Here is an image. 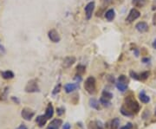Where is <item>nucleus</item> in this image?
I'll return each mask as SVG.
<instances>
[{
	"label": "nucleus",
	"mask_w": 156,
	"mask_h": 129,
	"mask_svg": "<svg viewBox=\"0 0 156 129\" xmlns=\"http://www.w3.org/2000/svg\"><path fill=\"white\" fill-rule=\"evenodd\" d=\"M84 89L90 95H93V94L95 93V90H96V81H95V77L88 76L86 79L85 83H84Z\"/></svg>",
	"instance_id": "f257e3e1"
},
{
	"label": "nucleus",
	"mask_w": 156,
	"mask_h": 129,
	"mask_svg": "<svg viewBox=\"0 0 156 129\" xmlns=\"http://www.w3.org/2000/svg\"><path fill=\"white\" fill-rule=\"evenodd\" d=\"M125 104L127 106V109L129 110L132 114H137L140 111L139 103L132 97H127L125 99Z\"/></svg>",
	"instance_id": "f03ea898"
},
{
	"label": "nucleus",
	"mask_w": 156,
	"mask_h": 129,
	"mask_svg": "<svg viewBox=\"0 0 156 129\" xmlns=\"http://www.w3.org/2000/svg\"><path fill=\"white\" fill-rule=\"evenodd\" d=\"M25 91L27 93H36L39 92L40 89L38 88V84L36 80H30L28 81L27 85L25 86Z\"/></svg>",
	"instance_id": "7ed1b4c3"
},
{
	"label": "nucleus",
	"mask_w": 156,
	"mask_h": 129,
	"mask_svg": "<svg viewBox=\"0 0 156 129\" xmlns=\"http://www.w3.org/2000/svg\"><path fill=\"white\" fill-rule=\"evenodd\" d=\"M140 17V12L137 9L133 8V9H131V11H129L128 16L127 18H126V21H127L128 23H132V22H134V20H136L137 18H139Z\"/></svg>",
	"instance_id": "20e7f679"
},
{
	"label": "nucleus",
	"mask_w": 156,
	"mask_h": 129,
	"mask_svg": "<svg viewBox=\"0 0 156 129\" xmlns=\"http://www.w3.org/2000/svg\"><path fill=\"white\" fill-rule=\"evenodd\" d=\"M21 115H22V117H23L24 120L30 121V120H31V119L34 117L35 113H34V111H32L31 109H30V108H24V109L22 110Z\"/></svg>",
	"instance_id": "39448f33"
},
{
	"label": "nucleus",
	"mask_w": 156,
	"mask_h": 129,
	"mask_svg": "<svg viewBox=\"0 0 156 129\" xmlns=\"http://www.w3.org/2000/svg\"><path fill=\"white\" fill-rule=\"evenodd\" d=\"M48 36L49 38V40L53 42H59L60 40H61V37H60V35L59 33L56 30H50L49 32H48Z\"/></svg>",
	"instance_id": "423d86ee"
},
{
	"label": "nucleus",
	"mask_w": 156,
	"mask_h": 129,
	"mask_svg": "<svg viewBox=\"0 0 156 129\" xmlns=\"http://www.w3.org/2000/svg\"><path fill=\"white\" fill-rule=\"evenodd\" d=\"M95 10V2H89L84 8V11H85V14H86V17L88 20H89L91 17H92V14H93V11Z\"/></svg>",
	"instance_id": "0eeeda50"
},
{
	"label": "nucleus",
	"mask_w": 156,
	"mask_h": 129,
	"mask_svg": "<svg viewBox=\"0 0 156 129\" xmlns=\"http://www.w3.org/2000/svg\"><path fill=\"white\" fill-rule=\"evenodd\" d=\"M76 57L75 56H67L64 58L63 62V67L65 69H69L70 68L75 62H76Z\"/></svg>",
	"instance_id": "6e6552de"
},
{
	"label": "nucleus",
	"mask_w": 156,
	"mask_h": 129,
	"mask_svg": "<svg viewBox=\"0 0 156 129\" xmlns=\"http://www.w3.org/2000/svg\"><path fill=\"white\" fill-rule=\"evenodd\" d=\"M78 88H79L78 82H76V83H68V84H66V85L64 86L65 92L68 93V94L74 92V91L76 90Z\"/></svg>",
	"instance_id": "1a4fd4ad"
},
{
	"label": "nucleus",
	"mask_w": 156,
	"mask_h": 129,
	"mask_svg": "<svg viewBox=\"0 0 156 129\" xmlns=\"http://www.w3.org/2000/svg\"><path fill=\"white\" fill-rule=\"evenodd\" d=\"M135 29L140 33H145L148 30V24L145 22H139L138 24H136Z\"/></svg>",
	"instance_id": "9d476101"
},
{
	"label": "nucleus",
	"mask_w": 156,
	"mask_h": 129,
	"mask_svg": "<svg viewBox=\"0 0 156 129\" xmlns=\"http://www.w3.org/2000/svg\"><path fill=\"white\" fill-rule=\"evenodd\" d=\"M53 114H54V108L51 103H49V105L46 108V111H45V117L47 119H50L53 117Z\"/></svg>",
	"instance_id": "9b49d317"
},
{
	"label": "nucleus",
	"mask_w": 156,
	"mask_h": 129,
	"mask_svg": "<svg viewBox=\"0 0 156 129\" xmlns=\"http://www.w3.org/2000/svg\"><path fill=\"white\" fill-rule=\"evenodd\" d=\"M47 120H48V119L45 117V115H39V116H37V117H36V122L37 123L38 126L43 127V126L46 124Z\"/></svg>",
	"instance_id": "f8f14e48"
},
{
	"label": "nucleus",
	"mask_w": 156,
	"mask_h": 129,
	"mask_svg": "<svg viewBox=\"0 0 156 129\" xmlns=\"http://www.w3.org/2000/svg\"><path fill=\"white\" fill-rule=\"evenodd\" d=\"M115 17V10L114 9H109L106 11L105 13V17L108 21H112Z\"/></svg>",
	"instance_id": "ddd939ff"
},
{
	"label": "nucleus",
	"mask_w": 156,
	"mask_h": 129,
	"mask_svg": "<svg viewBox=\"0 0 156 129\" xmlns=\"http://www.w3.org/2000/svg\"><path fill=\"white\" fill-rule=\"evenodd\" d=\"M1 75L4 79L5 80H11L12 78H14V73L11 70H6L1 73Z\"/></svg>",
	"instance_id": "4468645a"
},
{
	"label": "nucleus",
	"mask_w": 156,
	"mask_h": 129,
	"mask_svg": "<svg viewBox=\"0 0 156 129\" xmlns=\"http://www.w3.org/2000/svg\"><path fill=\"white\" fill-rule=\"evenodd\" d=\"M89 129H104L100 121H92L89 123Z\"/></svg>",
	"instance_id": "2eb2a0df"
},
{
	"label": "nucleus",
	"mask_w": 156,
	"mask_h": 129,
	"mask_svg": "<svg viewBox=\"0 0 156 129\" xmlns=\"http://www.w3.org/2000/svg\"><path fill=\"white\" fill-rule=\"evenodd\" d=\"M116 88L118 90H120L121 92H125L128 89V84L127 83H123L121 81H118L116 83Z\"/></svg>",
	"instance_id": "dca6fc26"
},
{
	"label": "nucleus",
	"mask_w": 156,
	"mask_h": 129,
	"mask_svg": "<svg viewBox=\"0 0 156 129\" xmlns=\"http://www.w3.org/2000/svg\"><path fill=\"white\" fill-rule=\"evenodd\" d=\"M139 99H140V101L143 102V103H148V102L150 101V98L145 94L144 91H142V92L140 93V95H139Z\"/></svg>",
	"instance_id": "f3484780"
},
{
	"label": "nucleus",
	"mask_w": 156,
	"mask_h": 129,
	"mask_svg": "<svg viewBox=\"0 0 156 129\" xmlns=\"http://www.w3.org/2000/svg\"><path fill=\"white\" fill-rule=\"evenodd\" d=\"M147 3V0H132V4L135 6V7H139L141 8L143 7Z\"/></svg>",
	"instance_id": "a211bd4d"
},
{
	"label": "nucleus",
	"mask_w": 156,
	"mask_h": 129,
	"mask_svg": "<svg viewBox=\"0 0 156 129\" xmlns=\"http://www.w3.org/2000/svg\"><path fill=\"white\" fill-rule=\"evenodd\" d=\"M89 106L96 110H99L100 109V105H99V101L94 98H91L89 100Z\"/></svg>",
	"instance_id": "6ab92c4d"
},
{
	"label": "nucleus",
	"mask_w": 156,
	"mask_h": 129,
	"mask_svg": "<svg viewBox=\"0 0 156 129\" xmlns=\"http://www.w3.org/2000/svg\"><path fill=\"white\" fill-rule=\"evenodd\" d=\"M120 119L119 118H115L111 121V129H119L120 127Z\"/></svg>",
	"instance_id": "aec40b11"
},
{
	"label": "nucleus",
	"mask_w": 156,
	"mask_h": 129,
	"mask_svg": "<svg viewBox=\"0 0 156 129\" xmlns=\"http://www.w3.org/2000/svg\"><path fill=\"white\" fill-rule=\"evenodd\" d=\"M85 71H86L85 66H83V65H82V64H79V65L76 67V72H77V74H78L79 75H83V74L85 73Z\"/></svg>",
	"instance_id": "412c9836"
},
{
	"label": "nucleus",
	"mask_w": 156,
	"mask_h": 129,
	"mask_svg": "<svg viewBox=\"0 0 156 129\" xmlns=\"http://www.w3.org/2000/svg\"><path fill=\"white\" fill-rule=\"evenodd\" d=\"M121 113L122 114H123L124 116H127V117H131L134 115V114H132L129 110H128L127 108H125L124 107H122L121 108Z\"/></svg>",
	"instance_id": "4be33fe9"
},
{
	"label": "nucleus",
	"mask_w": 156,
	"mask_h": 129,
	"mask_svg": "<svg viewBox=\"0 0 156 129\" xmlns=\"http://www.w3.org/2000/svg\"><path fill=\"white\" fill-rule=\"evenodd\" d=\"M100 102L103 105V106H105V107H109L111 105V102H110V100L109 99H106V98H104V97H101L100 99Z\"/></svg>",
	"instance_id": "5701e85b"
},
{
	"label": "nucleus",
	"mask_w": 156,
	"mask_h": 129,
	"mask_svg": "<svg viewBox=\"0 0 156 129\" xmlns=\"http://www.w3.org/2000/svg\"><path fill=\"white\" fill-rule=\"evenodd\" d=\"M50 124L59 128V127L61 126V125L63 124V120H60V119H55V120H53L50 122Z\"/></svg>",
	"instance_id": "b1692460"
},
{
	"label": "nucleus",
	"mask_w": 156,
	"mask_h": 129,
	"mask_svg": "<svg viewBox=\"0 0 156 129\" xmlns=\"http://www.w3.org/2000/svg\"><path fill=\"white\" fill-rule=\"evenodd\" d=\"M102 97L106 98V99H109V100H111L113 98V94L109 92V91H107V90H104L102 92Z\"/></svg>",
	"instance_id": "393cba45"
},
{
	"label": "nucleus",
	"mask_w": 156,
	"mask_h": 129,
	"mask_svg": "<svg viewBox=\"0 0 156 129\" xmlns=\"http://www.w3.org/2000/svg\"><path fill=\"white\" fill-rule=\"evenodd\" d=\"M149 75H150V73L147 72V71L142 72L141 74L139 75H140V81H145V80H147V79L149 77Z\"/></svg>",
	"instance_id": "a878e982"
},
{
	"label": "nucleus",
	"mask_w": 156,
	"mask_h": 129,
	"mask_svg": "<svg viewBox=\"0 0 156 129\" xmlns=\"http://www.w3.org/2000/svg\"><path fill=\"white\" fill-rule=\"evenodd\" d=\"M118 81H121V82H123V83H127V84H128V79L127 78V76H126V75H120V76H119V78H118Z\"/></svg>",
	"instance_id": "bb28decb"
},
{
	"label": "nucleus",
	"mask_w": 156,
	"mask_h": 129,
	"mask_svg": "<svg viewBox=\"0 0 156 129\" xmlns=\"http://www.w3.org/2000/svg\"><path fill=\"white\" fill-rule=\"evenodd\" d=\"M130 76H131L133 79H134V80L140 81V75H139V74L135 73V72H134V71H133V70H131V71H130Z\"/></svg>",
	"instance_id": "cd10ccee"
},
{
	"label": "nucleus",
	"mask_w": 156,
	"mask_h": 129,
	"mask_svg": "<svg viewBox=\"0 0 156 129\" xmlns=\"http://www.w3.org/2000/svg\"><path fill=\"white\" fill-rule=\"evenodd\" d=\"M60 89H61V84L59 83V84L57 86V87L55 88V89L53 90V92H52V94H53V95H57V93H59Z\"/></svg>",
	"instance_id": "c85d7f7f"
},
{
	"label": "nucleus",
	"mask_w": 156,
	"mask_h": 129,
	"mask_svg": "<svg viewBox=\"0 0 156 129\" xmlns=\"http://www.w3.org/2000/svg\"><path fill=\"white\" fill-rule=\"evenodd\" d=\"M132 127H133V125H132V123H130V122H128L126 126H122L121 129H132Z\"/></svg>",
	"instance_id": "c756f323"
},
{
	"label": "nucleus",
	"mask_w": 156,
	"mask_h": 129,
	"mask_svg": "<svg viewBox=\"0 0 156 129\" xmlns=\"http://www.w3.org/2000/svg\"><path fill=\"white\" fill-rule=\"evenodd\" d=\"M57 114H58L59 116L62 115V114L64 113V109H63V108H57Z\"/></svg>",
	"instance_id": "7c9ffc66"
},
{
	"label": "nucleus",
	"mask_w": 156,
	"mask_h": 129,
	"mask_svg": "<svg viewBox=\"0 0 156 129\" xmlns=\"http://www.w3.org/2000/svg\"><path fill=\"white\" fill-rule=\"evenodd\" d=\"M70 128H71V126L70 123H65L63 127V129H70Z\"/></svg>",
	"instance_id": "2f4dec72"
},
{
	"label": "nucleus",
	"mask_w": 156,
	"mask_h": 129,
	"mask_svg": "<svg viewBox=\"0 0 156 129\" xmlns=\"http://www.w3.org/2000/svg\"><path fill=\"white\" fill-rule=\"evenodd\" d=\"M101 2L105 5H109V4H110L112 2V0H101Z\"/></svg>",
	"instance_id": "473e14b6"
},
{
	"label": "nucleus",
	"mask_w": 156,
	"mask_h": 129,
	"mask_svg": "<svg viewBox=\"0 0 156 129\" xmlns=\"http://www.w3.org/2000/svg\"><path fill=\"white\" fill-rule=\"evenodd\" d=\"M75 80H76L77 82H80V81H82V76H81V75H76Z\"/></svg>",
	"instance_id": "72a5a7b5"
},
{
	"label": "nucleus",
	"mask_w": 156,
	"mask_h": 129,
	"mask_svg": "<svg viewBox=\"0 0 156 129\" xmlns=\"http://www.w3.org/2000/svg\"><path fill=\"white\" fill-rule=\"evenodd\" d=\"M47 129H58V127H57V126H53V125L49 124V126L47 127Z\"/></svg>",
	"instance_id": "f704fd0d"
},
{
	"label": "nucleus",
	"mask_w": 156,
	"mask_h": 129,
	"mask_svg": "<svg viewBox=\"0 0 156 129\" xmlns=\"http://www.w3.org/2000/svg\"><path fill=\"white\" fill-rule=\"evenodd\" d=\"M17 129H28L27 128V126H25V125H24V124H22V125H20Z\"/></svg>",
	"instance_id": "c9c22d12"
},
{
	"label": "nucleus",
	"mask_w": 156,
	"mask_h": 129,
	"mask_svg": "<svg viewBox=\"0 0 156 129\" xmlns=\"http://www.w3.org/2000/svg\"><path fill=\"white\" fill-rule=\"evenodd\" d=\"M150 61V59L149 58H147V57H146V58H143L142 59V62H144V63H147V62H148Z\"/></svg>",
	"instance_id": "e433bc0d"
},
{
	"label": "nucleus",
	"mask_w": 156,
	"mask_h": 129,
	"mask_svg": "<svg viewBox=\"0 0 156 129\" xmlns=\"http://www.w3.org/2000/svg\"><path fill=\"white\" fill-rule=\"evenodd\" d=\"M11 99H12V101H13L17 102V104H19V100H18V98H15V97L13 96V97H12Z\"/></svg>",
	"instance_id": "4c0bfd02"
},
{
	"label": "nucleus",
	"mask_w": 156,
	"mask_h": 129,
	"mask_svg": "<svg viewBox=\"0 0 156 129\" xmlns=\"http://www.w3.org/2000/svg\"><path fill=\"white\" fill-rule=\"evenodd\" d=\"M153 24H156V13L153 15Z\"/></svg>",
	"instance_id": "58836bf2"
},
{
	"label": "nucleus",
	"mask_w": 156,
	"mask_h": 129,
	"mask_svg": "<svg viewBox=\"0 0 156 129\" xmlns=\"http://www.w3.org/2000/svg\"><path fill=\"white\" fill-rule=\"evenodd\" d=\"M152 46H153V49H155L156 50V39L153 42V44H152Z\"/></svg>",
	"instance_id": "ea45409f"
},
{
	"label": "nucleus",
	"mask_w": 156,
	"mask_h": 129,
	"mask_svg": "<svg viewBox=\"0 0 156 129\" xmlns=\"http://www.w3.org/2000/svg\"><path fill=\"white\" fill-rule=\"evenodd\" d=\"M155 115H156V111H155Z\"/></svg>",
	"instance_id": "a19ab883"
}]
</instances>
